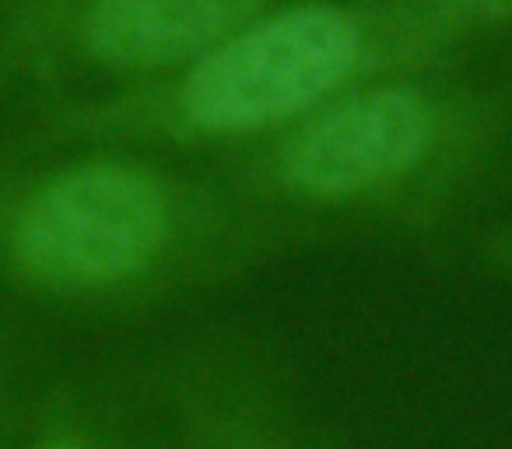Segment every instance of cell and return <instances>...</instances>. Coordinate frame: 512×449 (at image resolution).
Masks as SVG:
<instances>
[{"instance_id": "obj_3", "label": "cell", "mask_w": 512, "mask_h": 449, "mask_svg": "<svg viewBox=\"0 0 512 449\" xmlns=\"http://www.w3.org/2000/svg\"><path fill=\"white\" fill-rule=\"evenodd\" d=\"M484 36L425 0H278L176 71L123 88L85 127L137 151L211 162L372 78L460 64Z\"/></svg>"}, {"instance_id": "obj_4", "label": "cell", "mask_w": 512, "mask_h": 449, "mask_svg": "<svg viewBox=\"0 0 512 449\" xmlns=\"http://www.w3.org/2000/svg\"><path fill=\"white\" fill-rule=\"evenodd\" d=\"M271 4L278 0H57L50 36L78 64L144 85Z\"/></svg>"}, {"instance_id": "obj_6", "label": "cell", "mask_w": 512, "mask_h": 449, "mask_svg": "<svg viewBox=\"0 0 512 449\" xmlns=\"http://www.w3.org/2000/svg\"><path fill=\"white\" fill-rule=\"evenodd\" d=\"M425 4L470 18L488 36L491 32H512V0H425Z\"/></svg>"}, {"instance_id": "obj_1", "label": "cell", "mask_w": 512, "mask_h": 449, "mask_svg": "<svg viewBox=\"0 0 512 449\" xmlns=\"http://www.w3.org/2000/svg\"><path fill=\"white\" fill-rule=\"evenodd\" d=\"M509 144V88L442 64L365 81L211 165L327 243L341 232L435 239L474 207Z\"/></svg>"}, {"instance_id": "obj_5", "label": "cell", "mask_w": 512, "mask_h": 449, "mask_svg": "<svg viewBox=\"0 0 512 449\" xmlns=\"http://www.w3.org/2000/svg\"><path fill=\"white\" fill-rule=\"evenodd\" d=\"M467 257H470V264H474V271L512 285V221H498L491 229L477 232V236L470 239Z\"/></svg>"}, {"instance_id": "obj_2", "label": "cell", "mask_w": 512, "mask_h": 449, "mask_svg": "<svg viewBox=\"0 0 512 449\" xmlns=\"http://www.w3.org/2000/svg\"><path fill=\"white\" fill-rule=\"evenodd\" d=\"M323 243L253 204L211 162L106 151L57 165L22 193L8 257L32 288L60 299L165 306Z\"/></svg>"}, {"instance_id": "obj_7", "label": "cell", "mask_w": 512, "mask_h": 449, "mask_svg": "<svg viewBox=\"0 0 512 449\" xmlns=\"http://www.w3.org/2000/svg\"><path fill=\"white\" fill-rule=\"evenodd\" d=\"M22 449H102V446L92 439H85V435H78V432H46Z\"/></svg>"}]
</instances>
